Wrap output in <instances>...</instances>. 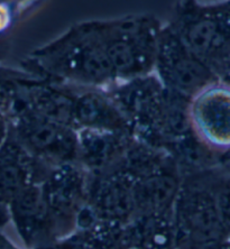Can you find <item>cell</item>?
<instances>
[{
  "label": "cell",
  "mask_w": 230,
  "mask_h": 249,
  "mask_svg": "<svg viewBox=\"0 0 230 249\" xmlns=\"http://www.w3.org/2000/svg\"><path fill=\"white\" fill-rule=\"evenodd\" d=\"M25 71L83 86L117 83L98 19L72 25L63 34L33 51L24 61Z\"/></svg>",
  "instance_id": "obj_1"
},
{
  "label": "cell",
  "mask_w": 230,
  "mask_h": 249,
  "mask_svg": "<svg viewBox=\"0 0 230 249\" xmlns=\"http://www.w3.org/2000/svg\"><path fill=\"white\" fill-rule=\"evenodd\" d=\"M167 24L219 82L230 87V0L207 5L180 0Z\"/></svg>",
  "instance_id": "obj_2"
},
{
  "label": "cell",
  "mask_w": 230,
  "mask_h": 249,
  "mask_svg": "<svg viewBox=\"0 0 230 249\" xmlns=\"http://www.w3.org/2000/svg\"><path fill=\"white\" fill-rule=\"evenodd\" d=\"M117 82L154 73L164 24L149 14L98 19Z\"/></svg>",
  "instance_id": "obj_3"
},
{
  "label": "cell",
  "mask_w": 230,
  "mask_h": 249,
  "mask_svg": "<svg viewBox=\"0 0 230 249\" xmlns=\"http://www.w3.org/2000/svg\"><path fill=\"white\" fill-rule=\"evenodd\" d=\"M154 73L166 90L189 99L219 82L210 68L167 23L160 33Z\"/></svg>",
  "instance_id": "obj_4"
},
{
  "label": "cell",
  "mask_w": 230,
  "mask_h": 249,
  "mask_svg": "<svg viewBox=\"0 0 230 249\" xmlns=\"http://www.w3.org/2000/svg\"><path fill=\"white\" fill-rule=\"evenodd\" d=\"M9 112L15 118L10 133L32 155L68 160L78 154V135L72 127L45 118L18 102H14Z\"/></svg>",
  "instance_id": "obj_5"
},
{
  "label": "cell",
  "mask_w": 230,
  "mask_h": 249,
  "mask_svg": "<svg viewBox=\"0 0 230 249\" xmlns=\"http://www.w3.org/2000/svg\"><path fill=\"white\" fill-rule=\"evenodd\" d=\"M193 129L216 149L230 147V87L214 83L191 100Z\"/></svg>",
  "instance_id": "obj_6"
},
{
  "label": "cell",
  "mask_w": 230,
  "mask_h": 249,
  "mask_svg": "<svg viewBox=\"0 0 230 249\" xmlns=\"http://www.w3.org/2000/svg\"><path fill=\"white\" fill-rule=\"evenodd\" d=\"M73 124L81 129L127 134L130 124L111 97L87 91L75 97Z\"/></svg>",
  "instance_id": "obj_7"
},
{
  "label": "cell",
  "mask_w": 230,
  "mask_h": 249,
  "mask_svg": "<svg viewBox=\"0 0 230 249\" xmlns=\"http://www.w3.org/2000/svg\"><path fill=\"white\" fill-rule=\"evenodd\" d=\"M125 135L104 130L81 129V133L78 135V154L82 155L90 165H105L119 154L127 151Z\"/></svg>",
  "instance_id": "obj_8"
},
{
  "label": "cell",
  "mask_w": 230,
  "mask_h": 249,
  "mask_svg": "<svg viewBox=\"0 0 230 249\" xmlns=\"http://www.w3.org/2000/svg\"><path fill=\"white\" fill-rule=\"evenodd\" d=\"M136 197L144 207L159 208L171 199L175 191V181L167 175H155L146 178L138 186Z\"/></svg>",
  "instance_id": "obj_9"
},
{
  "label": "cell",
  "mask_w": 230,
  "mask_h": 249,
  "mask_svg": "<svg viewBox=\"0 0 230 249\" xmlns=\"http://www.w3.org/2000/svg\"><path fill=\"white\" fill-rule=\"evenodd\" d=\"M198 2L201 3H217V2H221V1H226V0H196Z\"/></svg>",
  "instance_id": "obj_10"
}]
</instances>
